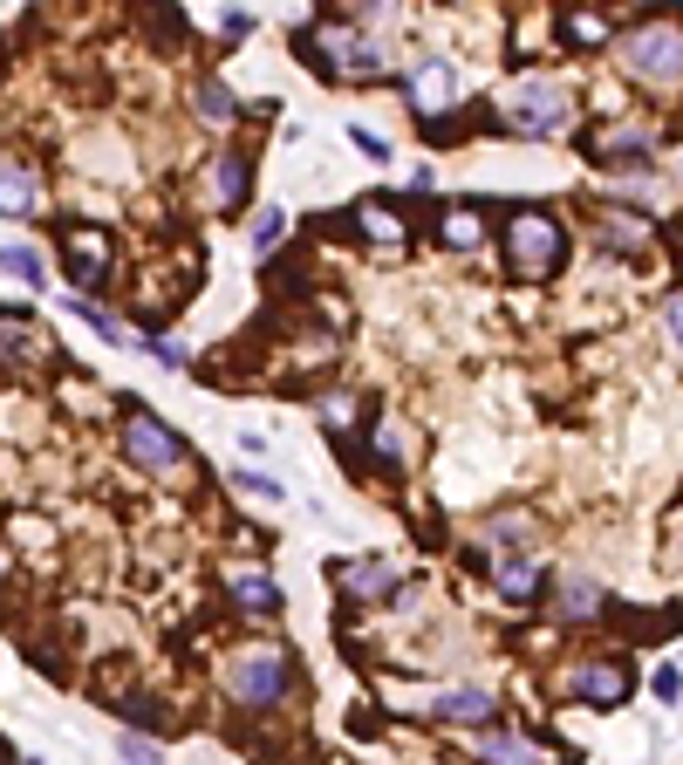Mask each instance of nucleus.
Wrapping results in <instances>:
<instances>
[{
	"mask_svg": "<svg viewBox=\"0 0 683 765\" xmlns=\"http://www.w3.org/2000/svg\"><path fill=\"white\" fill-rule=\"evenodd\" d=\"M560 683H568L575 704H594V711H615V704L629 697V670H622L615 657H588V663H575Z\"/></svg>",
	"mask_w": 683,
	"mask_h": 765,
	"instance_id": "obj_7",
	"label": "nucleus"
},
{
	"mask_svg": "<svg viewBox=\"0 0 683 765\" xmlns=\"http://www.w3.org/2000/svg\"><path fill=\"white\" fill-rule=\"evenodd\" d=\"M0 349H8V355H34V329L14 321V314H0Z\"/></svg>",
	"mask_w": 683,
	"mask_h": 765,
	"instance_id": "obj_29",
	"label": "nucleus"
},
{
	"mask_svg": "<svg viewBox=\"0 0 683 765\" xmlns=\"http://www.w3.org/2000/svg\"><path fill=\"white\" fill-rule=\"evenodd\" d=\"M232 486H239V499H253V506H273V499H280V486H273V478H260V472H247V465H239V478H232Z\"/></svg>",
	"mask_w": 683,
	"mask_h": 765,
	"instance_id": "obj_28",
	"label": "nucleus"
},
{
	"mask_svg": "<svg viewBox=\"0 0 683 765\" xmlns=\"http://www.w3.org/2000/svg\"><path fill=\"white\" fill-rule=\"evenodd\" d=\"M28 765H42V758H28Z\"/></svg>",
	"mask_w": 683,
	"mask_h": 765,
	"instance_id": "obj_37",
	"label": "nucleus"
},
{
	"mask_svg": "<svg viewBox=\"0 0 683 765\" xmlns=\"http://www.w3.org/2000/svg\"><path fill=\"white\" fill-rule=\"evenodd\" d=\"M553 616L560 622H594L601 616V581L594 575H560L553 581Z\"/></svg>",
	"mask_w": 683,
	"mask_h": 765,
	"instance_id": "obj_17",
	"label": "nucleus"
},
{
	"mask_svg": "<svg viewBox=\"0 0 683 765\" xmlns=\"http://www.w3.org/2000/svg\"><path fill=\"white\" fill-rule=\"evenodd\" d=\"M301 49L314 55L321 75H376V69H383V49L370 42V34H355L349 21H321V28H308V34H301Z\"/></svg>",
	"mask_w": 683,
	"mask_h": 765,
	"instance_id": "obj_5",
	"label": "nucleus"
},
{
	"mask_svg": "<svg viewBox=\"0 0 683 765\" xmlns=\"http://www.w3.org/2000/svg\"><path fill=\"white\" fill-rule=\"evenodd\" d=\"M452 90H458V75H452V62H411V75H404V96L417 103V110H445L452 103Z\"/></svg>",
	"mask_w": 683,
	"mask_h": 765,
	"instance_id": "obj_14",
	"label": "nucleus"
},
{
	"mask_svg": "<svg viewBox=\"0 0 683 765\" xmlns=\"http://www.w3.org/2000/svg\"><path fill=\"white\" fill-rule=\"evenodd\" d=\"M499 110H506V131H519V137H568V124H575V103H568V90L560 83H547V75H519V83L499 96Z\"/></svg>",
	"mask_w": 683,
	"mask_h": 765,
	"instance_id": "obj_3",
	"label": "nucleus"
},
{
	"mask_svg": "<svg viewBox=\"0 0 683 765\" xmlns=\"http://www.w3.org/2000/svg\"><path fill=\"white\" fill-rule=\"evenodd\" d=\"M62 267H69V280H83V288H103L110 280V239L96 226H69L62 232Z\"/></svg>",
	"mask_w": 683,
	"mask_h": 765,
	"instance_id": "obj_9",
	"label": "nucleus"
},
{
	"mask_svg": "<svg viewBox=\"0 0 683 765\" xmlns=\"http://www.w3.org/2000/svg\"><path fill=\"white\" fill-rule=\"evenodd\" d=\"M349 144H355V151H363V157H390V144H383L376 131H349Z\"/></svg>",
	"mask_w": 683,
	"mask_h": 765,
	"instance_id": "obj_35",
	"label": "nucleus"
},
{
	"mask_svg": "<svg viewBox=\"0 0 683 765\" xmlns=\"http://www.w3.org/2000/svg\"><path fill=\"white\" fill-rule=\"evenodd\" d=\"M676 172H683V157H676Z\"/></svg>",
	"mask_w": 683,
	"mask_h": 765,
	"instance_id": "obj_38",
	"label": "nucleus"
},
{
	"mask_svg": "<svg viewBox=\"0 0 683 765\" xmlns=\"http://www.w3.org/2000/svg\"><path fill=\"white\" fill-rule=\"evenodd\" d=\"M437 724H465V732H478V724L493 717V691H478V683H458V691H445L431 704Z\"/></svg>",
	"mask_w": 683,
	"mask_h": 765,
	"instance_id": "obj_18",
	"label": "nucleus"
},
{
	"mask_svg": "<svg viewBox=\"0 0 683 765\" xmlns=\"http://www.w3.org/2000/svg\"><path fill=\"white\" fill-rule=\"evenodd\" d=\"M280 232H288V213H280V206H260V213H253V232H247V239H253V254H273V247H280Z\"/></svg>",
	"mask_w": 683,
	"mask_h": 765,
	"instance_id": "obj_24",
	"label": "nucleus"
},
{
	"mask_svg": "<svg viewBox=\"0 0 683 765\" xmlns=\"http://www.w3.org/2000/svg\"><path fill=\"white\" fill-rule=\"evenodd\" d=\"M321 424L349 431V424H355V390H321Z\"/></svg>",
	"mask_w": 683,
	"mask_h": 765,
	"instance_id": "obj_26",
	"label": "nucleus"
},
{
	"mask_svg": "<svg viewBox=\"0 0 683 765\" xmlns=\"http://www.w3.org/2000/svg\"><path fill=\"white\" fill-rule=\"evenodd\" d=\"M493 588L506 601H534L540 595V554H493Z\"/></svg>",
	"mask_w": 683,
	"mask_h": 765,
	"instance_id": "obj_16",
	"label": "nucleus"
},
{
	"mask_svg": "<svg viewBox=\"0 0 683 765\" xmlns=\"http://www.w3.org/2000/svg\"><path fill=\"white\" fill-rule=\"evenodd\" d=\"M192 116L198 124H239V96L219 83V75H198L192 83Z\"/></svg>",
	"mask_w": 683,
	"mask_h": 765,
	"instance_id": "obj_19",
	"label": "nucleus"
},
{
	"mask_svg": "<svg viewBox=\"0 0 683 765\" xmlns=\"http://www.w3.org/2000/svg\"><path fill=\"white\" fill-rule=\"evenodd\" d=\"M472 765H553V752H547L534 732L506 724V732H478V738H472Z\"/></svg>",
	"mask_w": 683,
	"mask_h": 765,
	"instance_id": "obj_8",
	"label": "nucleus"
},
{
	"mask_svg": "<svg viewBox=\"0 0 683 765\" xmlns=\"http://www.w3.org/2000/svg\"><path fill=\"white\" fill-rule=\"evenodd\" d=\"M226 595H232V609H247V616H280V581L267 568H247V560L226 568Z\"/></svg>",
	"mask_w": 683,
	"mask_h": 765,
	"instance_id": "obj_10",
	"label": "nucleus"
},
{
	"mask_svg": "<svg viewBox=\"0 0 683 765\" xmlns=\"http://www.w3.org/2000/svg\"><path fill=\"white\" fill-rule=\"evenodd\" d=\"M663 329H670V342L683 349V294H670V301H663Z\"/></svg>",
	"mask_w": 683,
	"mask_h": 765,
	"instance_id": "obj_34",
	"label": "nucleus"
},
{
	"mask_svg": "<svg viewBox=\"0 0 683 765\" xmlns=\"http://www.w3.org/2000/svg\"><path fill=\"white\" fill-rule=\"evenodd\" d=\"M560 34H568L575 49H601V42H609V21H601V14H568V28H560Z\"/></svg>",
	"mask_w": 683,
	"mask_h": 765,
	"instance_id": "obj_25",
	"label": "nucleus"
},
{
	"mask_svg": "<svg viewBox=\"0 0 683 765\" xmlns=\"http://www.w3.org/2000/svg\"><path fill=\"white\" fill-rule=\"evenodd\" d=\"M376 458H383L390 472L404 465V431H390V424H383V431H376Z\"/></svg>",
	"mask_w": 683,
	"mask_h": 765,
	"instance_id": "obj_32",
	"label": "nucleus"
},
{
	"mask_svg": "<svg viewBox=\"0 0 683 765\" xmlns=\"http://www.w3.org/2000/svg\"><path fill=\"white\" fill-rule=\"evenodd\" d=\"M622 69L650 90H676L683 83V28L676 21H635L622 34Z\"/></svg>",
	"mask_w": 683,
	"mask_h": 765,
	"instance_id": "obj_4",
	"label": "nucleus"
},
{
	"mask_svg": "<svg viewBox=\"0 0 683 765\" xmlns=\"http://www.w3.org/2000/svg\"><path fill=\"white\" fill-rule=\"evenodd\" d=\"M124 717H131V732H172V711H165V697H151V691L124 697Z\"/></svg>",
	"mask_w": 683,
	"mask_h": 765,
	"instance_id": "obj_23",
	"label": "nucleus"
},
{
	"mask_svg": "<svg viewBox=\"0 0 683 765\" xmlns=\"http://www.w3.org/2000/svg\"><path fill=\"white\" fill-rule=\"evenodd\" d=\"M335 581H342V595L349 601H383V595H396V575L390 560H349V568H335Z\"/></svg>",
	"mask_w": 683,
	"mask_h": 765,
	"instance_id": "obj_15",
	"label": "nucleus"
},
{
	"mask_svg": "<svg viewBox=\"0 0 683 765\" xmlns=\"http://www.w3.org/2000/svg\"><path fill=\"white\" fill-rule=\"evenodd\" d=\"M650 691H656V704H676V697H683V670H670V663H663V670L650 676Z\"/></svg>",
	"mask_w": 683,
	"mask_h": 765,
	"instance_id": "obj_31",
	"label": "nucleus"
},
{
	"mask_svg": "<svg viewBox=\"0 0 683 765\" xmlns=\"http://www.w3.org/2000/svg\"><path fill=\"white\" fill-rule=\"evenodd\" d=\"M0 273H14V280L34 288V280H42V254H34V247H0Z\"/></svg>",
	"mask_w": 683,
	"mask_h": 765,
	"instance_id": "obj_27",
	"label": "nucleus"
},
{
	"mask_svg": "<svg viewBox=\"0 0 683 765\" xmlns=\"http://www.w3.org/2000/svg\"><path fill=\"white\" fill-rule=\"evenodd\" d=\"M253 28H260V21H253V14H239V8H226V14H219V34H226V42H247Z\"/></svg>",
	"mask_w": 683,
	"mask_h": 765,
	"instance_id": "obj_33",
	"label": "nucleus"
},
{
	"mask_svg": "<svg viewBox=\"0 0 683 765\" xmlns=\"http://www.w3.org/2000/svg\"><path fill=\"white\" fill-rule=\"evenodd\" d=\"M0 213H8V219L42 213V178H34L21 157H0Z\"/></svg>",
	"mask_w": 683,
	"mask_h": 765,
	"instance_id": "obj_13",
	"label": "nucleus"
},
{
	"mask_svg": "<svg viewBox=\"0 0 683 765\" xmlns=\"http://www.w3.org/2000/svg\"><path fill=\"white\" fill-rule=\"evenodd\" d=\"M144 342H151V335H144ZM151 355H157V362H172V370H185V349H178V342H151Z\"/></svg>",
	"mask_w": 683,
	"mask_h": 765,
	"instance_id": "obj_36",
	"label": "nucleus"
},
{
	"mask_svg": "<svg viewBox=\"0 0 683 765\" xmlns=\"http://www.w3.org/2000/svg\"><path fill=\"white\" fill-rule=\"evenodd\" d=\"M253 192V151H219L213 157V206L219 213H239Z\"/></svg>",
	"mask_w": 683,
	"mask_h": 765,
	"instance_id": "obj_11",
	"label": "nucleus"
},
{
	"mask_svg": "<svg viewBox=\"0 0 683 765\" xmlns=\"http://www.w3.org/2000/svg\"><path fill=\"white\" fill-rule=\"evenodd\" d=\"M437 239H445L452 254H472L478 239H486V213H478V206H452L445 219H437Z\"/></svg>",
	"mask_w": 683,
	"mask_h": 765,
	"instance_id": "obj_21",
	"label": "nucleus"
},
{
	"mask_svg": "<svg viewBox=\"0 0 683 765\" xmlns=\"http://www.w3.org/2000/svg\"><path fill=\"white\" fill-rule=\"evenodd\" d=\"M124 452H131L144 472H178V465H185V437H178L165 417L131 411V417H124Z\"/></svg>",
	"mask_w": 683,
	"mask_h": 765,
	"instance_id": "obj_6",
	"label": "nucleus"
},
{
	"mask_svg": "<svg viewBox=\"0 0 683 765\" xmlns=\"http://www.w3.org/2000/svg\"><path fill=\"white\" fill-rule=\"evenodd\" d=\"M116 752H124V765H165V752H157L151 738H137V732L116 738Z\"/></svg>",
	"mask_w": 683,
	"mask_h": 765,
	"instance_id": "obj_30",
	"label": "nucleus"
},
{
	"mask_svg": "<svg viewBox=\"0 0 683 765\" xmlns=\"http://www.w3.org/2000/svg\"><path fill=\"white\" fill-rule=\"evenodd\" d=\"M355 226H363L376 247H396V239H404V219H396L390 198H355Z\"/></svg>",
	"mask_w": 683,
	"mask_h": 765,
	"instance_id": "obj_22",
	"label": "nucleus"
},
{
	"mask_svg": "<svg viewBox=\"0 0 683 765\" xmlns=\"http://www.w3.org/2000/svg\"><path fill=\"white\" fill-rule=\"evenodd\" d=\"M219 683L239 711H280L294 697V650H280V642H247V650H232L219 663Z\"/></svg>",
	"mask_w": 683,
	"mask_h": 765,
	"instance_id": "obj_1",
	"label": "nucleus"
},
{
	"mask_svg": "<svg viewBox=\"0 0 683 765\" xmlns=\"http://www.w3.org/2000/svg\"><path fill=\"white\" fill-rule=\"evenodd\" d=\"M594 157H601V165H629V157H635V172H642V157H650V131H642V124H615L609 137H601L594 144Z\"/></svg>",
	"mask_w": 683,
	"mask_h": 765,
	"instance_id": "obj_20",
	"label": "nucleus"
},
{
	"mask_svg": "<svg viewBox=\"0 0 683 765\" xmlns=\"http://www.w3.org/2000/svg\"><path fill=\"white\" fill-rule=\"evenodd\" d=\"M594 239L609 254H642V247H650V219L629 213V206H601L594 213Z\"/></svg>",
	"mask_w": 683,
	"mask_h": 765,
	"instance_id": "obj_12",
	"label": "nucleus"
},
{
	"mask_svg": "<svg viewBox=\"0 0 683 765\" xmlns=\"http://www.w3.org/2000/svg\"><path fill=\"white\" fill-rule=\"evenodd\" d=\"M560 254H568V226H560L547 206H519L506 219V267L519 280H547L560 267Z\"/></svg>",
	"mask_w": 683,
	"mask_h": 765,
	"instance_id": "obj_2",
	"label": "nucleus"
}]
</instances>
